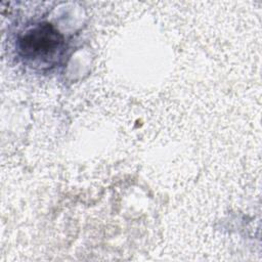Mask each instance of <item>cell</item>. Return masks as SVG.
<instances>
[{
    "mask_svg": "<svg viewBox=\"0 0 262 262\" xmlns=\"http://www.w3.org/2000/svg\"><path fill=\"white\" fill-rule=\"evenodd\" d=\"M64 45L63 35L46 21L29 27L16 41L19 56L35 66H54L63 53Z\"/></svg>",
    "mask_w": 262,
    "mask_h": 262,
    "instance_id": "obj_1",
    "label": "cell"
}]
</instances>
